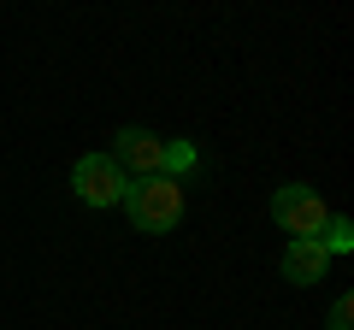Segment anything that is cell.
Instances as JSON below:
<instances>
[{
    "label": "cell",
    "mask_w": 354,
    "mask_h": 330,
    "mask_svg": "<svg viewBox=\"0 0 354 330\" xmlns=\"http://www.w3.org/2000/svg\"><path fill=\"white\" fill-rule=\"evenodd\" d=\"M113 142H118L113 159H118L124 177H153V171H165V142L153 136V130H118Z\"/></svg>",
    "instance_id": "obj_4"
},
{
    "label": "cell",
    "mask_w": 354,
    "mask_h": 330,
    "mask_svg": "<svg viewBox=\"0 0 354 330\" xmlns=\"http://www.w3.org/2000/svg\"><path fill=\"white\" fill-rule=\"evenodd\" d=\"M325 271H330V254L319 248L313 236H290V248H283V278L290 283H325Z\"/></svg>",
    "instance_id": "obj_5"
},
{
    "label": "cell",
    "mask_w": 354,
    "mask_h": 330,
    "mask_svg": "<svg viewBox=\"0 0 354 330\" xmlns=\"http://www.w3.org/2000/svg\"><path fill=\"white\" fill-rule=\"evenodd\" d=\"M118 206H130V224L148 230V236L177 230V218H183V183L165 177V171H153V177H130V189H124Z\"/></svg>",
    "instance_id": "obj_1"
},
{
    "label": "cell",
    "mask_w": 354,
    "mask_h": 330,
    "mask_svg": "<svg viewBox=\"0 0 354 330\" xmlns=\"http://www.w3.org/2000/svg\"><path fill=\"white\" fill-rule=\"evenodd\" d=\"M272 218H278L290 236H319L325 218H330V206H325V195H319L313 183H283V189L272 195Z\"/></svg>",
    "instance_id": "obj_3"
},
{
    "label": "cell",
    "mask_w": 354,
    "mask_h": 330,
    "mask_svg": "<svg viewBox=\"0 0 354 330\" xmlns=\"http://www.w3.org/2000/svg\"><path fill=\"white\" fill-rule=\"evenodd\" d=\"M183 171H195V148L189 142H165V177H183Z\"/></svg>",
    "instance_id": "obj_7"
},
{
    "label": "cell",
    "mask_w": 354,
    "mask_h": 330,
    "mask_svg": "<svg viewBox=\"0 0 354 330\" xmlns=\"http://www.w3.org/2000/svg\"><path fill=\"white\" fill-rule=\"evenodd\" d=\"M354 324V301H348V295H337V301H330V324L325 330H348Z\"/></svg>",
    "instance_id": "obj_8"
},
{
    "label": "cell",
    "mask_w": 354,
    "mask_h": 330,
    "mask_svg": "<svg viewBox=\"0 0 354 330\" xmlns=\"http://www.w3.org/2000/svg\"><path fill=\"white\" fill-rule=\"evenodd\" d=\"M313 242L325 248V254H348V248H354V224H348L342 213H330V218H325V230H319Z\"/></svg>",
    "instance_id": "obj_6"
},
{
    "label": "cell",
    "mask_w": 354,
    "mask_h": 330,
    "mask_svg": "<svg viewBox=\"0 0 354 330\" xmlns=\"http://www.w3.org/2000/svg\"><path fill=\"white\" fill-rule=\"evenodd\" d=\"M71 189H77L83 206H118L124 189H130V177L118 171L113 153H83V159L71 165Z\"/></svg>",
    "instance_id": "obj_2"
}]
</instances>
